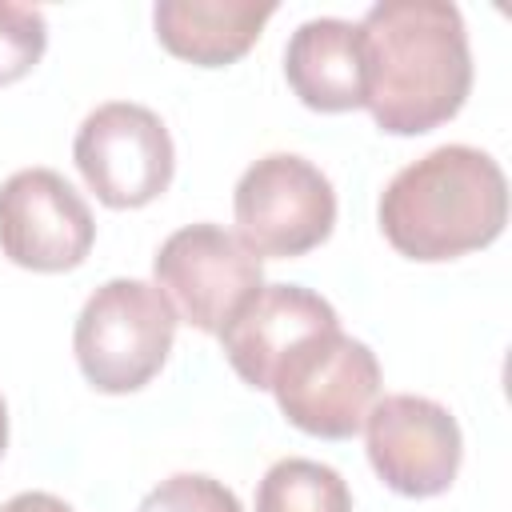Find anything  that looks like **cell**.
<instances>
[{"label": "cell", "instance_id": "9", "mask_svg": "<svg viewBox=\"0 0 512 512\" xmlns=\"http://www.w3.org/2000/svg\"><path fill=\"white\" fill-rule=\"evenodd\" d=\"M96 244L84 196L52 168H20L0 184V252L28 272H72Z\"/></svg>", "mask_w": 512, "mask_h": 512}, {"label": "cell", "instance_id": "6", "mask_svg": "<svg viewBox=\"0 0 512 512\" xmlns=\"http://www.w3.org/2000/svg\"><path fill=\"white\" fill-rule=\"evenodd\" d=\"M84 184L108 208H144L168 192L176 152L164 120L132 100H108L84 116L72 140Z\"/></svg>", "mask_w": 512, "mask_h": 512}, {"label": "cell", "instance_id": "7", "mask_svg": "<svg viewBox=\"0 0 512 512\" xmlns=\"http://www.w3.org/2000/svg\"><path fill=\"white\" fill-rule=\"evenodd\" d=\"M152 276L176 320L208 336H216L232 312L264 284L260 256L220 224H188L172 232L152 260Z\"/></svg>", "mask_w": 512, "mask_h": 512}, {"label": "cell", "instance_id": "4", "mask_svg": "<svg viewBox=\"0 0 512 512\" xmlns=\"http://www.w3.org/2000/svg\"><path fill=\"white\" fill-rule=\"evenodd\" d=\"M268 392L292 428L320 440H348L380 400V364L364 340L328 328L280 360Z\"/></svg>", "mask_w": 512, "mask_h": 512}, {"label": "cell", "instance_id": "1", "mask_svg": "<svg viewBox=\"0 0 512 512\" xmlns=\"http://www.w3.org/2000/svg\"><path fill=\"white\" fill-rule=\"evenodd\" d=\"M368 112L388 136L448 124L472 88L468 28L448 0H380L360 20Z\"/></svg>", "mask_w": 512, "mask_h": 512}, {"label": "cell", "instance_id": "2", "mask_svg": "<svg viewBox=\"0 0 512 512\" xmlns=\"http://www.w3.org/2000/svg\"><path fill=\"white\" fill-rule=\"evenodd\" d=\"M508 224L500 164L472 144H444L404 164L380 196V232L408 260H456L488 248Z\"/></svg>", "mask_w": 512, "mask_h": 512}, {"label": "cell", "instance_id": "15", "mask_svg": "<svg viewBox=\"0 0 512 512\" xmlns=\"http://www.w3.org/2000/svg\"><path fill=\"white\" fill-rule=\"evenodd\" d=\"M136 512H244L236 492L204 472H176L160 480Z\"/></svg>", "mask_w": 512, "mask_h": 512}, {"label": "cell", "instance_id": "8", "mask_svg": "<svg viewBox=\"0 0 512 512\" xmlns=\"http://www.w3.org/2000/svg\"><path fill=\"white\" fill-rule=\"evenodd\" d=\"M364 444L372 472L396 492L412 500H428L452 488L464 456L456 416L412 392L380 396L364 416Z\"/></svg>", "mask_w": 512, "mask_h": 512}, {"label": "cell", "instance_id": "13", "mask_svg": "<svg viewBox=\"0 0 512 512\" xmlns=\"http://www.w3.org/2000/svg\"><path fill=\"white\" fill-rule=\"evenodd\" d=\"M256 512H352V492L336 468L288 456L264 472L256 488Z\"/></svg>", "mask_w": 512, "mask_h": 512}, {"label": "cell", "instance_id": "16", "mask_svg": "<svg viewBox=\"0 0 512 512\" xmlns=\"http://www.w3.org/2000/svg\"><path fill=\"white\" fill-rule=\"evenodd\" d=\"M0 512H72V508L52 492H20V496L4 500Z\"/></svg>", "mask_w": 512, "mask_h": 512}, {"label": "cell", "instance_id": "17", "mask_svg": "<svg viewBox=\"0 0 512 512\" xmlns=\"http://www.w3.org/2000/svg\"><path fill=\"white\" fill-rule=\"evenodd\" d=\"M8 448V408H4V396H0V456Z\"/></svg>", "mask_w": 512, "mask_h": 512}, {"label": "cell", "instance_id": "3", "mask_svg": "<svg viewBox=\"0 0 512 512\" xmlns=\"http://www.w3.org/2000/svg\"><path fill=\"white\" fill-rule=\"evenodd\" d=\"M176 324L180 320L156 284L116 276L84 300L72 332V352L96 392L124 396L144 388L164 368Z\"/></svg>", "mask_w": 512, "mask_h": 512}, {"label": "cell", "instance_id": "5", "mask_svg": "<svg viewBox=\"0 0 512 512\" xmlns=\"http://www.w3.org/2000/svg\"><path fill=\"white\" fill-rule=\"evenodd\" d=\"M236 236L248 252L292 260L320 248L336 224L332 180L296 152L260 156L232 192Z\"/></svg>", "mask_w": 512, "mask_h": 512}, {"label": "cell", "instance_id": "12", "mask_svg": "<svg viewBox=\"0 0 512 512\" xmlns=\"http://www.w3.org/2000/svg\"><path fill=\"white\" fill-rule=\"evenodd\" d=\"M276 16L272 0H160L152 8L156 40L188 64H236Z\"/></svg>", "mask_w": 512, "mask_h": 512}, {"label": "cell", "instance_id": "10", "mask_svg": "<svg viewBox=\"0 0 512 512\" xmlns=\"http://www.w3.org/2000/svg\"><path fill=\"white\" fill-rule=\"evenodd\" d=\"M340 328L336 308L300 284H260L236 312L232 320L216 332L220 348L232 364V372L248 384L268 392L280 360L308 336Z\"/></svg>", "mask_w": 512, "mask_h": 512}, {"label": "cell", "instance_id": "11", "mask_svg": "<svg viewBox=\"0 0 512 512\" xmlns=\"http://www.w3.org/2000/svg\"><path fill=\"white\" fill-rule=\"evenodd\" d=\"M288 88L312 112H352L368 104L364 32L352 20H304L284 48Z\"/></svg>", "mask_w": 512, "mask_h": 512}, {"label": "cell", "instance_id": "14", "mask_svg": "<svg viewBox=\"0 0 512 512\" xmlns=\"http://www.w3.org/2000/svg\"><path fill=\"white\" fill-rule=\"evenodd\" d=\"M44 44H48L44 12L32 4L0 0V84L24 80L40 64Z\"/></svg>", "mask_w": 512, "mask_h": 512}]
</instances>
